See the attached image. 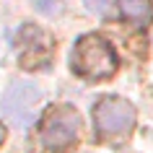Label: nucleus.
<instances>
[{
  "mask_svg": "<svg viewBox=\"0 0 153 153\" xmlns=\"http://www.w3.org/2000/svg\"><path fill=\"white\" fill-rule=\"evenodd\" d=\"M34 5L42 10V13H57V0H34Z\"/></svg>",
  "mask_w": 153,
  "mask_h": 153,
  "instance_id": "423d86ee",
  "label": "nucleus"
},
{
  "mask_svg": "<svg viewBox=\"0 0 153 153\" xmlns=\"http://www.w3.org/2000/svg\"><path fill=\"white\" fill-rule=\"evenodd\" d=\"M42 143L49 151H65L81 137V114L73 106H52L42 120Z\"/></svg>",
  "mask_w": 153,
  "mask_h": 153,
  "instance_id": "7ed1b4c3",
  "label": "nucleus"
},
{
  "mask_svg": "<svg viewBox=\"0 0 153 153\" xmlns=\"http://www.w3.org/2000/svg\"><path fill=\"white\" fill-rule=\"evenodd\" d=\"M120 3V13L127 21L137 26H148L153 21V5L151 0H117Z\"/></svg>",
  "mask_w": 153,
  "mask_h": 153,
  "instance_id": "20e7f679",
  "label": "nucleus"
},
{
  "mask_svg": "<svg viewBox=\"0 0 153 153\" xmlns=\"http://www.w3.org/2000/svg\"><path fill=\"white\" fill-rule=\"evenodd\" d=\"M3 137H5V130H3V125H0V143H3Z\"/></svg>",
  "mask_w": 153,
  "mask_h": 153,
  "instance_id": "0eeeda50",
  "label": "nucleus"
},
{
  "mask_svg": "<svg viewBox=\"0 0 153 153\" xmlns=\"http://www.w3.org/2000/svg\"><path fill=\"white\" fill-rule=\"evenodd\" d=\"M86 5H88L91 13H96V16H104L106 8H109V0H83Z\"/></svg>",
  "mask_w": 153,
  "mask_h": 153,
  "instance_id": "39448f33",
  "label": "nucleus"
},
{
  "mask_svg": "<svg viewBox=\"0 0 153 153\" xmlns=\"http://www.w3.org/2000/svg\"><path fill=\"white\" fill-rule=\"evenodd\" d=\"M137 122L135 106L120 96H101L94 106V125L99 137L104 140H122L132 132Z\"/></svg>",
  "mask_w": 153,
  "mask_h": 153,
  "instance_id": "f03ea898",
  "label": "nucleus"
},
{
  "mask_svg": "<svg viewBox=\"0 0 153 153\" xmlns=\"http://www.w3.org/2000/svg\"><path fill=\"white\" fill-rule=\"evenodd\" d=\"M70 65L83 78L101 81V78H109L117 70V55H114L109 42H104L96 34H88V36H81L78 44L73 47Z\"/></svg>",
  "mask_w": 153,
  "mask_h": 153,
  "instance_id": "f257e3e1",
  "label": "nucleus"
}]
</instances>
